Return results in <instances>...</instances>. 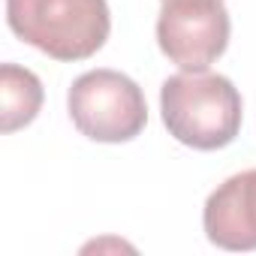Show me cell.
<instances>
[{
	"label": "cell",
	"mask_w": 256,
	"mask_h": 256,
	"mask_svg": "<svg viewBox=\"0 0 256 256\" xmlns=\"http://www.w3.org/2000/svg\"><path fill=\"white\" fill-rule=\"evenodd\" d=\"M160 112L169 136L196 151H217L241 130V94L217 72H178L160 88Z\"/></svg>",
	"instance_id": "cell-1"
},
{
	"label": "cell",
	"mask_w": 256,
	"mask_h": 256,
	"mask_svg": "<svg viewBox=\"0 0 256 256\" xmlns=\"http://www.w3.org/2000/svg\"><path fill=\"white\" fill-rule=\"evenodd\" d=\"M6 24L54 60H88L112 30L106 0H6Z\"/></svg>",
	"instance_id": "cell-2"
},
{
	"label": "cell",
	"mask_w": 256,
	"mask_h": 256,
	"mask_svg": "<svg viewBox=\"0 0 256 256\" xmlns=\"http://www.w3.org/2000/svg\"><path fill=\"white\" fill-rule=\"evenodd\" d=\"M66 106L76 130L106 145L136 139L148 124L142 88L118 70H90L78 76L70 88Z\"/></svg>",
	"instance_id": "cell-3"
},
{
	"label": "cell",
	"mask_w": 256,
	"mask_h": 256,
	"mask_svg": "<svg viewBox=\"0 0 256 256\" xmlns=\"http://www.w3.org/2000/svg\"><path fill=\"white\" fill-rule=\"evenodd\" d=\"M223 0H163L157 18L160 52L184 72H205L229 46Z\"/></svg>",
	"instance_id": "cell-4"
},
{
	"label": "cell",
	"mask_w": 256,
	"mask_h": 256,
	"mask_svg": "<svg viewBox=\"0 0 256 256\" xmlns=\"http://www.w3.org/2000/svg\"><path fill=\"white\" fill-rule=\"evenodd\" d=\"M202 226L223 250H256V169L226 178L208 196Z\"/></svg>",
	"instance_id": "cell-5"
},
{
	"label": "cell",
	"mask_w": 256,
	"mask_h": 256,
	"mask_svg": "<svg viewBox=\"0 0 256 256\" xmlns=\"http://www.w3.org/2000/svg\"><path fill=\"white\" fill-rule=\"evenodd\" d=\"M0 106H4V133H16L28 126L42 108L40 78L16 64L0 66Z\"/></svg>",
	"instance_id": "cell-6"
}]
</instances>
